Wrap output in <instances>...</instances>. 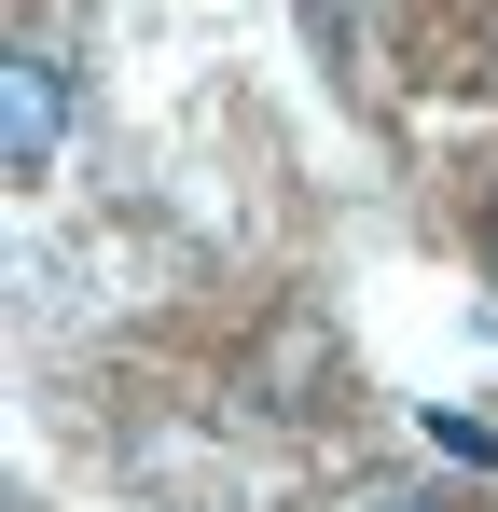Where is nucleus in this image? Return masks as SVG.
Instances as JSON below:
<instances>
[{
    "instance_id": "nucleus-1",
    "label": "nucleus",
    "mask_w": 498,
    "mask_h": 512,
    "mask_svg": "<svg viewBox=\"0 0 498 512\" xmlns=\"http://www.w3.org/2000/svg\"><path fill=\"white\" fill-rule=\"evenodd\" d=\"M56 139H70V56L56 42H14L0 56V167L56 180Z\"/></svg>"
},
{
    "instance_id": "nucleus-2",
    "label": "nucleus",
    "mask_w": 498,
    "mask_h": 512,
    "mask_svg": "<svg viewBox=\"0 0 498 512\" xmlns=\"http://www.w3.org/2000/svg\"><path fill=\"white\" fill-rule=\"evenodd\" d=\"M346 512H457V499H429V485H360Z\"/></svg>"
},
{
    "instance_id": "nucleus-3",
    "label": "nucleus",
    "mask_w": 498,
    "mask_h": 512,
    "mask_svg": "<svg viewBox=\"0 0 498 512\" xmlns=\"http://www.w3.org/2000/svg\"><path fill=\"white\" fill-rule=\"evenodd\" d=\"M485 263H498V194H485Z\"/></svg>"
}]
</instances>
